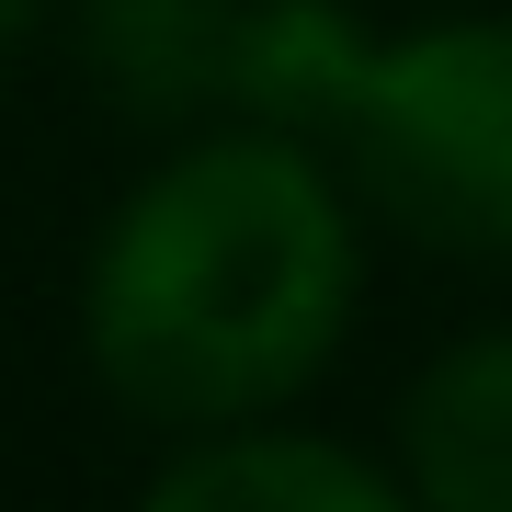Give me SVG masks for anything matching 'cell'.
<instances>
[{
	"instance_id": "obj_2",
	"label": "cell",
	"mask_w": 512,
	"mask_h": 512,
	"mask_svg": "<svg viewBox=\"0 0 512 512\" xmlns=\"http://www.w3.org/2000/svg\"><path fill=\"white\" fill-rule=\"evenodd\" d=\"M330 160L410 251L512 274V12H433L376 35Z\"/></svg>"
},
{
	"instance_id": "obj_4",
	"label": "cell",
	"mask_w": 512,
	"mask_h": 512,
	"mask_svg": "<svg viewBox=\"0 0 512 512\" xmlns=\"http://www.w3.org/2000/svg\"><path fill=\"white\" fill-rule=\"evenodd\" d=\"M387 467L421 512H512V319H467L410 365Z\"/></svg>"
},
{
	"instance_id": "obj_3",
	"label": "cell",
	"mask_w": 512,
	"mask_h": 512,
	"mask_svg": "<svg viewBox=\"0 0 512 512\" xmlns=\"http://www.w3.org/2000/svg\"><path fill=\"white\" fill-rule=\"evenodd\" d=\"M126 512H421L399 467L342 433H308L296 410L274 421H217V433H171Z\"/></svg>"
},
{
	"instance_id": "obj_6",
	"label": "cell",
	"mask_w": 512,
	"mask_h": 512,
	"mask_svg": "<svg viewBox=\"0 0 512 512\" xmlns=\"http://www.w3.org/2000/svg\"><path fill=\"white\" fill-rule=\"evenodd\" d=\"M376 69V23L353 0H239L228 35V103L239 126H285V137H342L353 92Z\"/></svg>"
},
{
	"instance_id": "obj_1",
	"label": "cell",
	"mask_w": 512,
	"mask_h": 512,
	"mask_svg": "<svg viewBox=\"0 0 512 512\" xmlns=\"http://www.w3.org/2000/svg\"><path fill=\"white\" fill-rule=\"evenodd\" d=\"M365 308V194L319 137L205 114L103 205L80 251V365L148 433L274 421Z\"/></svg>"
},
{
	"instance_id": "obj_5",
	"label": "cell",
	"mask_w": 512,
	"mask_h": 512,
	"mask_svg": "<svg viewBox=\"0 0 512 512\" xmlns=\"http://www.w3.org/2000/svg\"><path fill=\"white\" fill-rule=\"evenodd\" d=\"M228 35H239V0H69L92 103L171 137L228 103Z\"/></svg>"
},
{
	"instance_id": "obj_7",
	"label": "cell",
	"mask_w": 512,
	"mask_h": 512,
	"mask_svg": "<svg viewBox=\"0 0 512 512\" xmlns=\"http://www.w3.org/2000/svg\"><path fill=\"white\" fill-rule=\"evenodd\" d=\"M46 12H57V0H0V69L35 46V23H46Z\"/></svg>"
}]
</instances>
